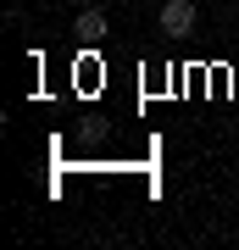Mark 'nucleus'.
<instances>
[{"mask_svg": "<svg viewBox=\"0 0 239 250\" xmlns=\"http://www.w3.org/2000/svg\"><path fill=\"white\" fill-rule=\"evenodd\" d=\"M195 17H200V11H195V0H167V6H161V34H195Z\"/></svg>", "mask_w": 239, "mask_h": 250, "instance_id": "obj_1", "label": "nucleus"}, {"mask_svg": "<svg viewBox=\"0 0 239 250\" xmlns=\"http://www.w3.org/2000/svg\"><path fill=\"white\" fill-rule=\"evenodd\" d=\"M100 34H106V11H95V6L78 11V39H89V45H95Z\"/></svg>", "mask_w": 239, "mask_h": 250, "instance_id": "obj_2", "label": "nucleus"}]
</instances>
